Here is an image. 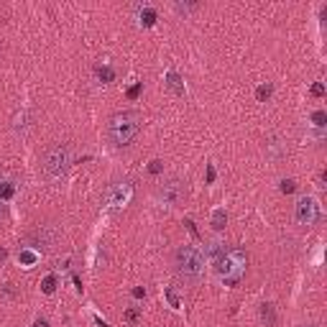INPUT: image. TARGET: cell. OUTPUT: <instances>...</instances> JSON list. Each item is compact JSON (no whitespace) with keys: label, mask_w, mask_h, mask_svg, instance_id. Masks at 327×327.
<instances>
[{"label":"cell","mask_w":327,"mask_h":327,"mask_svg":"<svg viewBox=\"0 0 327 327\" xmlns=\"http://www.w3.org/2000/svg\"><path fill=\"white\" fill-rule=\"evenodd\" d=\"M138 130H141V115L136 110H120L107 120L105 136H107V141L113 146L123 149L128 143H133V138L138 136Z\"/></svg>","instance_id":"cell-1"},{"label":"cell","mask_w":327,"mask_h":327,"mask_svg":"<svg viewBox=\"0 0 327 327\" xmlns=\"http://www.w3.org/2000/svg\"><path fill=\"white\" fill-rule=\"evenodd\" d=\"M215 271H217V279L225 286H235L245 276V271H248V253L240 250V248L223 250L215 258Z\"/></svg>","instance_id":"cell-2"},{"label":"cell","mask_w":327,"mask_h":327,"mask_svg":"<svg viewBox=\"0 0 327 327\" xmlns=\"http://www.w3.org/2000/svg\"><path fill=\"white\" fill-rule=\"evenodd\" d=\"M174 269L184 281H200L205 274V253L197 245H179L174 253Z\"/></svg>","instance_id":"cell-3"},{"label":"cell","mask_w":327,"mask_h":327,"mask_svg":"<svg viewBox=\"0 0 327 327\" xmlns=\"http://www.w3.org/2000/svg\"><path fill=\"white\" fill-rule=\"evenodd\" d=\"M69 164H72V149L67 143L51 146L46 151V156H44V171H46L49 179L64 176V174H67V169H69Z\"/></svg>","instance_id":"cell-4"},{"label":"cell","mask_w":327,"mask_h":327,"mask_svg":"<svg viewBox=\"0 0 327 327\" xmlns=\"http://www.w3.org/2000/svg\"><path fill=\"white\" fill-rule=\"evenodd\" d=\"M130 200H133V184L130 181H113L105 192V205L113 212L125 210L130 205Z\"/></svg>","instance_id":"cell-5"},{"label":"cell","mask_w":327,"mask_h":327,"mask_svg":"<svg viewBox=\"0 0 327 327\" xmlns=\"http://www.w3.org/2000/svg\"><path fill=\"white\" fill-rule=\"evenodd\" d=\"M294 220L299 225H304V228L314 225L319 220V205H317V200L314 197H307V194H304V197H299L297 205H294Z\"/></svg>","instance_id":"cell-6"},{"label":"cell","mask_w":327,"mask_h":327,"mask_svg":"<svg viewBox=\"0 0 327 327\" xmlns=\"http://www.w3.org/2000/svg\"><path fill=\"white\" fill-rule=\"evenodd\" d=\"M184 194H187V184H184L181 179H169V181H164V184H161V189H159L161 202H164V205H169V207L179 205V202L184 200Z\"/></svg>","instance_id":"cell-7"},{"label":"cell","mask_w":327,"mask_h":327,"mask_svg":"<svg viewBox=\"0 0 327 327\" xmlns=\"http://www.w3.org/2000/svg\"><path fill=\"white\" fill-rule=\"evenodd\" d=\"M54 240H56V233H54L51 228H39V230H33V233L26 238V248L49 250V248H54Z\"/></svg>","instance_id":"cell-8"},{"label":"cell","mask_w":327,"mask_h":327,"mask_svg":"<svg viewBox=\"0 0 327 327\" xmlns=\"http://www.w3.org/2000/svg\"><path fill=\"white\" fill-rule=\"evenodd\" d=\"M258 317H261V322H264L266 327H274V324H276V312H274V304H261Z\"/></svg>","instance_id":"cell-9"},{"label":"cell","mask_w":327,"mask_h":327,"mask_svg":"<svg viewBox=\"0 0 327 327\" xmlns=\"http://www.w3.org/2000/svg\"><path fill=\"white\" fill-rule=\"evenodd\" d=\"M18 261H21V266H26V269H31L36 261H39V253L33 250V248H21V253H18Z\"/></svg>","instance_id":"cell-10"},{"label":"cell","mask_w":327,"mask_h":327,"mask_svg":"<svg viewBox=\"0 0 327 327\" xmlns=\"http://www.w3.org/2000/svg\"><path fill=\"white\" fill-rule=\"evenodd\" d=\"M16 194V184L8 176H0V200H11Z\"/></svg>","instance_id":"cell-11"},{"label":"cell","mask_w":327,"mask_h":327,"mask_svg":"<svg viewBox=\"0 0 327 327\" xmlns=\"http://www.w3.org/2000/svg\"><path fill=\"white\" fill-rule=\"evenodd\" d=\"M166 82H169V87H171L176 95L184 92V82H181V77H179L176 72H169V75H166Z\"/></svg>","instance_id":"cell-12"},{"label":"cell","mask_w":327,"mask_h":327,"mask_svg":"<svg viewBox=\"0 0 327 327\" xmlns=\"http://www.w3.org/2000/svg\"><path fill=\"white\" fill-rule=\"evenodd\" d=\"M225 223H228L225 210H215V215H212V228H215V230H223V228H225Z\"/></svg>","instance_id":"cell-13"},{"label":"cell","mask_w":327,"mask_h":327,"mask_svg":"<svg viewBox=\"0 0 327 327\" xmlns=\"http://www.w3.org/2000/svg\"><path fill=\"white\" fill-rule=\"evenodd\" d=\"M156 21V11L154 8H141V23L143 26H154Z\"/></svg>","instance_id":"cell-14"},{"label":"cell","mask_w":327,"mask_h":327,"mask_svg":"<svg viewBox=\"0 0 327 327\" xmlns=\"http://www.w3.org/2000/svg\"><path fill=\"white\" fill-rule=\"evenodd\" d=\"M97 77H100L102 82H113V77H115V72H113L110 67H97Z\"/></svg>","instance_id":"cell-15"},{"label":"cell","mask_w":327,"mask_h":327,"mask_svg":"<svg viewBox=\"0 0 327 327\" xmlns=\"http://www.w3.org/2000/svg\"><path fill=\"white\" fill-rule=\"evenodd\" d=\"M41 289H44L46 294H54V289H56V276H46L44 284H41Z\"/></svg>","instance_id":"cell-16"},{"label":"cell","mask_w":327,"mask_h":327,"mask_svg":"<svg viewBox=\"0 0 327 327\" xmlns=\"http://www.w3.org/2000/svg\"><path fill=\"white\" fill-rule=\"evenodd\" d=\"M256 97H258V100H269V97H271V85H261V87L256 90Z\"/></svg>","instance_id":"cell-17"},{"label":"cell","mask_w":327,"mask_h":327,"mask_svg":"<svg viewBox=\"0 0 327 327\" xmlns=\"http://www.w3.org/2000/svg\"><path fill=\"white\" fill-rule=\"evenodd\" d=\"M312 123H314L317 128H322V125L327 123V115H324L322 110H317V113H312Z\"/></svg>","instance_id":"cell-18"},{"label":"cell","mask_w":327,"mask_h":327,"mask_svg":"<svg viewBox=\"0 0 327 327\" xmlns=\"http://www.w3.org/2000/svg\"><path fill=\"white\" fill-rule=\"evenodd\" d=\"M294 189H297V181H294V179H284V181H281V192H284V194H292Z\"/></svg>","instance_id":"cell-19"},{"label":"cell","mask_w":327,"mask_h":327,"mask_svg":"<svg viewBox=\"0 0 327 327\" xmlns=\"http://www.w3.org/2000/svg\"><path fill=\"white\" fill-rule=\"evenodd\" d=\"M141 87H143L141 82H138V85H133V87H130V90H128V97H130V100H136V97L141 95Z\"/></svg>","instance_id":"cell-20"},{"label":"cell","mask_w":327,"mask_h":327,"mask_svg":"<svg viewBox=\"0 0 327 327\" xmlns=\"http://www.w3.org/2000/svg\"><path fill=\"white\" fill-rule=\"evenodd\" d=\"M312 95H314V97H322V95H324V87H322L319 82H317V85H312Z\"/></svg>","instance_id":"cell-21"},{"label":"cell","mask_w":327,"mask_h":327,"mask_svg":"<svg viewBox=\"0 0 327 327\" xmlns=\"http://www.w3.org/2000/svg\"><path fill=\"white\" fill-rule=\"evenodd\" d=\"M161 169H164V166H161V161H151V166H149V171H151V174H161Z\"/></svg>","instance_id":"cell-22"},{"label":"cell","mask_w":327,"mask_h":327,"mask_svg":"<svg viewBox=\"0 0 327 327\" xmlns=\"http://www.w3.org/2000/svg\"><path fill=\"white\" fill-rule=\"evenodd\" d=\"M125 319L136 322V319H138V309H128V312H125Z\"/></svg>","instance_id":"cell-23"},{"label":"cell","mask_w":327,"mask_h":327,"mask_svg":"<svg viewBox=\"0 0 327 327\" xmlns=\"http://www.w3.org/2000/svg\"><path fill=\"white\" fill-rule=\"evenodd\" d=\"M184 225L189 228V233H192V235H197V228H194V223H192V220H184Z\"/></svg>","instance_id":"cell-24"},{"label":"cell","mask_w":327,"mask_h":327,"mask_svg":"<svg viewBox=\"0 0 327 327\" xmlns=\"http://www.w3.org/2000/svg\"><path fill=\"white\" fill-rule=\"evenodd\" d=\"M207 181H215V169L207 166Z\"/></svg>","instance_id":"cell-25"},{"label":"cell","mask_w":327,"mask_h":327,"mask_svg":"<svg viewBox=\"0 0 327 327\" xmlns=\"http://www.w3.org/2000/svg\"><path fill=\"white\" fill-rule=\"evenodd\" d=\"M143 294H146V292H143V289H141V286H136V289H133V297H136V299H141V297H143Z\"/></svg>","instance_id":"cell-26"},{"label":"cell","mask_w":327,"mask_h":327,"mask_svg":"<svg viewBox=\"0 0 327 327\" xmlns=\"http://www.w3.org/2000/svg\"><path fill=\"white\" fill-rule=\"evenodd\" d=\"M33 327H49V322H46V319H36V324H33Z\"/></svg>","instance_id":"cell-27"},{"label":"cell","mask_w":327,"mask_h":327,"mask_svg":"<svg viewBox=\"0 0 327 327\" xmlns=\"http://www.w3.org/2000/svg\"><path fill=\"white\" fill-rule=\"evenodd\" d=\"M6 256H8V253H6V248H0V261H6Z\"/></svg>","instance_id":"cell-28"},{"label":"cell","mask_w":327,"mask_h":327,"mask_svg":"<svg viewBox=\"0 0 327 327\" xmlns=\"http://www.w3.org/2000/svg\"><path fill=\"white\" fill-rule=\"evenodd\" d=\"M302 327H317V324H302Z\"/></svg>","instance_id":"cell-29"},{"label":"cell","mask_w":327,"mask_h":327,"mask_svg":"<svg viewBox=\"0 0 327 327\" xmlns=\"http://www.w3.org/2000/svg\"><path fill=\"white\" fill-rule=\"evenodd\" d=\"M0 215H3V205H0Z\"/></svg>","instance_id":"cell-30"}]
</instances>
